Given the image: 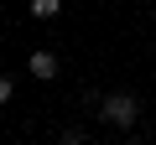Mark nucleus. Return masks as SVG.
<instances>
[{
    "label": "nucleus",
    "instance_id": "1",
    "mask_svg": "<svg viewBox=\"0 0 156 145\" xmlns=\"http://www.w3.org/2000/svg\"><path fill=\"white\" fill-rule=\"evenodd\" d=\"M135 114H140V104H135L130 93H109V99H104V119H109V124H125V130H130Z\"/></svg>",
    "mask_w": 156,
    "mask_h": 145
},
{
    "label": "nucleus",
    "instance_id": "2",
    "mask_svg": "<svg viewBox=\"0 0 156 145\" xmlns=\"http://www.w3.org/2000/svg\"><path fill=\"white\" fill-rule=\"evenodd\" d=\"M26 67H31V78H42V83H47V78H57V57H52V52H31V62H26Z\"/></svg>",
    "mask_w": 156,
    "mask_h": 145
},
{
    "label": "nucleus",
    "instance_id": "3",
    "mask_svg": "<svg viewBox=\"0 0 156 145\" xmlns=\"http://www.w3.org/2000/svg\"><path fill=\"white\" fill-rule=\"evenodd\" d=\"M57 11H62V0H31V16L37 21H52Z\"/></svg>",
    "mask_w": 156,
    "mask_h": 145
},
{
    "label": "nucleus",
    "instance_id": "4",
    "mask_svg": "<svg viewBox=\"0 0 156 145\" xmlns=\"http://www.w3.org/2000/svg\"><path fill=\"white\" fill-rule=\"evenodd\" d=\"M11 93H16V83H11V78H0V104H11Z\"/></svg>",
    "mask_w": 156,
    "mask_h": 145
},
{
    "label": "nucleus",
    "instance_id": "5",
    "mask_svg": "<svg viewBox=\"0 0 156 145\" xmlns=\"http://www.w3.org/2000/svg\"><path fill=\"white\" fill-rule=\"evenodd\" d=\"M62 145H68V140H62Z\"/></svg>",
    "mask_w": 156,
    "mask_h": 145
}]
</instances>
